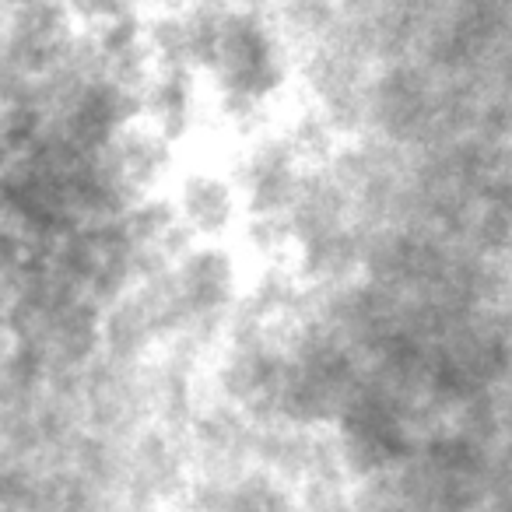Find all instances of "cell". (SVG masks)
I'll return each mask as SVG.
<instances>
[{
  "label": "cell",
  "instance_id": "1",
  "mask_svg": "<svg viewBox=\"0 0 512 512\" xmlns=\"http://www.w3.org/2000/svg\"><path fill=\"white\" fill-rule=\"evenodd\" d=\"M172 207L183 218V225L190 228V235L197 242H221L225 235L242 228V197L235 176H225L218 169H190L176 179L169 193Z\"/></svg>",
  "mask_w": 512,
  "mask_h": 512
},
{
  "label": "cell",
  "instance_id": "2",
  "mask_svg": "<svg viewBox=\"0 0 512 512\" xmlns=\"http://www.w3.org/2000/svg\"><path fill=\"white\" fill-rule=\"evenodd\" d=\"M67 11L74 15V22L85 32H99L106 25H113L116 18L134 15L137 4L134 0H64Z\"/></svg>",
  "mask_w": 512,
  "mask_h": 512
}]
</instances>
